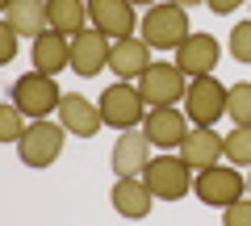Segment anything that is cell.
<instances>
[{
	"instance_id": "obj_1",
	"label": "cell",
	"mask_w": 251,
	"mask_h": 226,
	"mask_svg": "<svg viewBox=\"0 0 251 226\" xmlns=\"http://www.w3.org/2000/svg\"><path fill=\"white\" fill-rule=\"evenodd\" d=\"M188 34H193L188 29V9H180V4L163 0V4L143 13V38L151 50H180Z\"/></svg>"
},
{
	"instance_id": "obj_2",
	"label": "cell",
	"mask_w": 251,
	"mask_h": 226,
	"mask_svg": "<svg viewBox=\"0 0 251 226\" xmlns=\"http://www.w3.org/2000/svg\"><path fill=\"white\" fill-rule=\"evenodd\" d=\"M9 97H13V105H17L29 122L46 118V113H59V105H63L59 84H54V75H46V72H25L21 80H13Z\"/></svg>"
},
{
	"instance_id": "obj_3",
	"label": "cell",
	"mask_w": 251,
	"mask_h": 226,
	"mask_svg": "<svg viewBox=\"0 0 251 226\" xmlns=\"http://www.w3.org/2000/svg\"><path fill=\"white\" fill-rule=\"evenodd\" d=\"M97 105H100L105 126H113V130H138V122L147 118V100L138 92V84H130V80H113L100 92Z\"/></svg>"
},
{
	"instance_id": "obj_4",
	"label": "cell",
	"mask_w": 251,
	"mask_h": 226,
	"mask_svg": "<svg viewBox=\"0 0 251 226\" xmlns=\"http://www.w3.org/2000/svg\"><path fill=\"white\" fill-rule=\"evenodd\" d=\"M193 193L201 197V205L226 209V205H234L239 197H247V176H243L234 163H214V168L197 172V180H193Z\"/></svg>"
},
{
	"instance_id": "obj_5",
	"label": "cell",
	"mask_w": 251,
	"mask_h": 226,
	"mask_svg": "<svg viewBox=\"0 0 251 226\" xmlns=\"http://www.w3.org/2000/svg\"><path fill=\"white\" fill-rule=\"evenodd\" d=\"M63 138H67L63 122H50V118L29 122L25 134H21V143H17L21 163H25V168H50V163L63 155Z\"/></svg>"
},
{
	"instance_id": "obj_6",
	"label": "cell",
	"mask_w": 251,
	"mask_h": 226,
	"mask_svg": "<svg viewBox=\"0 0 251 226\" xmlns=\"http://www.w3.org/2000/svg\"><path fill=\"white\" fill-rule=\"evenodd\" d=\"M143 184L155 193L159 201H180L193 193V168H188L180 155H155L151 163H147V172H143Z\"/></svg>"
},
{
	"instance_id": "obj_7",
	"label": "cell",
	"mask_w": 251,
	"mask_h": 226,
	"mask_svg": "<svg viewBox=\"0 0 251 226\" xmlns=\"http://www.w3.org/2000/svg\"><path fill=\"white\" fill-rule=\"evenodd\" d=\"M226 100H230V88L214 75H201V80H188L184 113L193 126H214L218 118H226Z\"/></svg>"
},
{
	"instance_id": "obj_8",
	"label": "cell",
	"mask_w": 251,
	"mask_h": 226,
	"mask_svg": "<svg viewBox=\"0 0 251 226\" xmlns=\"http://www.w3.org/2000/svg\"><path fill=\"white\" fill-rule=\"evenodd\" d=\"M138 92H143L147 109H163V105H176V100H184L188 92V75L180 72L176 63H151L143 75H138Z\"/></svg>"
},
{
	"instance_id": "obj_9",
	"label": "cell",
	"mask_w": 251,
	"mask_h": 226,
	"mask_svg": "<svg viewBox=\"0 0 251 226\" xmlns=\"http://www.w3.org/2000/svg\"><path fill=\"white\" fill-rule=\"evenodd\" d=\"M151 138L143 134V130H122L113 143V155H109V163H113V176L117 180H134V176L147 172V163L155 159L151 155Z\"/></svg>"
},
{
	"instance_id": "obj_10",
	"label": "cell",
	"mask_w": 251,
	"mask_h": 226,
	"mask_svg": "<svg viewBox=\"0 0 251 226\" xmlns=\"http://www.w3.org/2000/svg\"><path fill=\"white\" fill-rule=\"evenodd\" d=\"M176 155L193 168V172H205V168H214V163L226 159V138L218 134L214 126H193L184 134V143H180Z\"/></svg>"
},
{
	"instance_id": "obj_11",
	"label": "cell",
	"mask_w": 251,
	"mask_h": 226,
	"mask_svg": "<svg viewBox=\"0 0 251 226\" xmlns=\"http://www.w3.org/2000/svg\"><path fill=\"white\" fill-rule=\"evenodd\" d=\"M218 59H222V46H218L214 34H188L184 46L176 50V67L188 75V80H201V75H214Z\"/></svg>"
},
{
	"instance_id": "obj_12",
	"label": "cell",
	"mask_w": 251,
	"mask_h": 226,
	"mask_svg": "<svg viewBox=\"0 0 251 226\" xmlns=\"http://www.w3.org/2000/svg\"><path fill=\"white\" fill-rule=\"evenodd\" d=\"M188 130H193V122H188V113L176 109V105L147 109V118H143V134L151 138L155 147H163V151H168V147H180Z\"/></svg>"
},
{
	"instance_id": "obj_13",
	"label": "cell",
	"mask_w": 251,
	"mask_h": 226,
	"mask_svg": "<svg viewBox=\"0 0 251 226\" xmlns=\"http://www.w3.org/2000/svg\"><path fill=\"white\" fill-rule=\"evenodd\" d=\"M109 38L100 34V29H84V34L72 38V72L84 75V80H92V75H100V67H109Z\"/></svg>"
},
{
	"instance_id": "obj_14",
	"label": "cell",
	"mask_w": 251,
	"mask_h": 226,
	"mask_svg": "<svg viewBox=\"0 0 251 226\" xmlns=\"http://www.w3.org/2000/svg\"><path fill=\"white\" fill-rule=\"evenodd\" d=\"M88 17L92 29H100L109 42L134 34V4L130 0H88Z\"/></svg>"
},
{
	"instance_id": "obj_15",
	"label": "cell",
	"mask_w": 251,
	"mask_h": 226,
	"mask_svg": "<svg viewBox=\"0 0 251 226\" xmlns=\"http://www.w3.org/2000/svg\"><path fill=\"white\" fill-rule=\"evenodd\" d=\"M59 122L67 134L75 138H92L100 126H105V118H100V105L88 97H80V92H63V105H59Z\"/></svg>"
},
{
	"instance_id": "obj_16",
	"label": "cell",
	"mask_w": 251,
	"mask_h": 226,
	"mask_svg": "<svg viewBox=\"0 0 251 226\" xmlns=\"http://www.w3.org/2000/svg\"><path fill=\"white\" fill-rule=\"evenodd\" d=\"M151 67V46H147L143 34H130V38H117L113 46H109V72L117 75V80H138V75Z\"/></svg>"
},
{
	"instance_id": "obj_17",
	"label": "cell",
	"mask_w": 251,
	"mask_h": 226,
	"mask_svg": "<svg viewBox=\"0 0 251 226\" xmlns=\"http://www.w3.org/2000/svg\"><path fill=\"white\" fill-rule=\"evenodd\" d=\"M29 59H34V72L59 75L63 67H72V42H67L63 34H54V29H46V34L34 38V46H29Z\"/></svg>"
},
{
	"instance_id": "obj_18",
	"label": "cell",
	"mask_w": 251,
	"mask_h": 226,
	"mask_svg": "<svg viewBox=\"0 0 251 226\" xmlns=\"http://www.w3.org/2000/svg\"><path fill=\"white\" fill-rule=\"evenodd\" d=\"M4 21H9L17 34L38 38V34L50 29V9H46V0H9V4H4Z\"/></svg>"
},
{
	"instance_id": "obj_19",
	"label": "cell",
	"mask_w": 251,
	"mask_h": 226,
	"mask_svg": "<svg viewBox=\"0 0 251 226\" xmlns=\"http://www.w3.org/2000/svg\"><path fill=\"white\" fill-rule=\"evenodd\" d=\"M151 201H155V193L147 189L143 180H117L113 184V209L122 218H130V222H143L147 214H151Z\"/></svg>"
},
{
	"instance_id": "obj_20",
	"label": "cell",
	"mask_w": 251,
	"mask_h": 226,
	"mask_svg": "<svg viewBox=\"0 0 251 226\" xmlns=\"http://www.w3.org/2000/svg\"><path fill=\"white\" fill-rule=\"evenodd\" d=\"M46 9H50V29L63 38H75L88 29V0H46Z\"/></svg>"
},
{
	"instance_id": "obj_21",
	"label": "cell",
	"mask_w": 251,
	"mask_h": 226,
	"mask_svg": "<svg viewBox=\"0 0 251 226\" xmlns=\"http://www.w3.org/2000/svg\"><path fill=\"white\" fill-rule=\"evenodd\" d=\"M226 159L234 168H251V126H234L226 134Z\"/></svg>"
},
{
	"instance_id": "obj_22",
	"label": "cell",
	"mask_w": 251,
	"mask_h": 226,
	"mask_svg": "<svg viewBox=\"0 0 251 226\" xmlns=\"http://www.w3.org/2000/svg\"><path fill=\"white\" fill-rule=\"evenodd\" d=\"M226 118H230L234 126H251V84H234V88H230Z\"/></svg>"
},
{
	"instance_id": "obj_23",
	"label": "cell",
	"mask_w": 251,
	"mask_h": 226,
	"mask_svg": "<svg viewBox=\"0 0 251 226\" xmlns=\"http://www.w3.org/2000/svg\"><path fill=\"white\" fill-rule=\"evenodd\" d=\"M21 134H25V113H21L17 105H4V109H0V138L17 147Z\"/></svg>"
},
{
	"instance_id": "obj_24",
	"label": "cell",
	"mask_w": 251,
	"mask_h": 226,
	"mask_svg": "<svg viewBox=\"0 0 251 226\" xmlns=\"http://www.w3.org/2000/svg\"><path fill=\"white\" fill-rule=\"evenodd\" d=\"M230 54L239 63H251V17L247 21H234L230 29Z\"/></svg>"
},
{
	"instance_id": "obj_25",
	"label": "cell",
	"mask_w": 251,
	"mask_h": 226,
	"mask_svg": "<svg viewBox=\"0 0 251 226\" xmlns=\"http://www.w3.org/2000/svg\"><path fill=\"white\" fill-rule=\"evenodd\" d=\"M222 226H251V197H239L234 205H226Z\"/></svg>"
},
{
	"instance_id": "obj_26",
	"label": "cell",
	"mask_w": 251,
	"mask_h": 226,
	"mask_svg": "<svg viewBox=\"0 0 251 226\" xmlns=\"http://www.w3.org/2000/svg\"><path fill=\"white\" fill-rule=\"evenodd\" d=\"M13 54H17V29L4 21V29H0V63H9Z\"/></svg>"
},
{
	"instance_id": "obj_27",
	"label": "cell",
	"mask_w": 251,
	"mask_h": 226,
	"mask_svg": "<svg viewBox=\"0 0 251 226\" xmlns=\"http://www.w3.org/2000/svg\"><path fill=\"white\" fill-rule=\"evenodd\" d=\"M205 4H209L214 13H222V17H226V13H234L239 4H251V0H205Z\"/></svg>"
},
{
	"instance_id": "obj_28",
	"label": "cell",
	"mask_w": 251,
	"mask_h": 226,
	"mask_svg": "<svg viewBox=\"0 0 251 226\" xmlns=\"http://www.w3.org/2000/svg\"><path fill=\"white\" fill-rule=\"evenodd\" d=\"M168 4H180V9H197V4H205V0H168Z\"/></svg>"
},
{
	"instance_id": "obj_29",
	"label": "cell",
	"mask_w": 251,
	"mask_h": 226,
	"mask_svg": "<svg viewBox=\"0 0 251 226\" xmlns=\"http://www.w3.org/2000/svg\"><path fill=\"white\" fill-rule=\"evenodd\" d=\"M130 4H134V9H155L159 0H130Z\"/></svg>"
},
{
	"instance_id": "obj_30",
	"label": "cell",
	"mask_w": 251,
	"mask_h": 226,
	"mask_svg": "<svg viewBox=\"0 0 251 226\" xmlns=\"http://www.w3.org/2000/svg\"><path fill=\"white\" fill-rule=\"evenodd\" d=\"M247 197H251V168H247Z\"/></svg>"
}]
</instances>
